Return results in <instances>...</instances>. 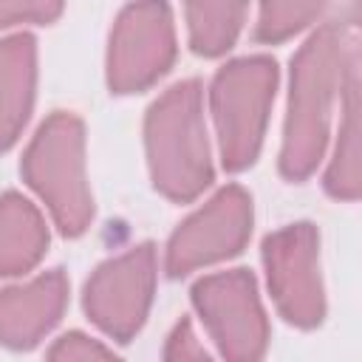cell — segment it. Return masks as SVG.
I'll return each mask as SVG.
<instances>
[{"mask_svg":"<svg viewBox=\"0 0 362 362\" xmlns=\"http://www.w3.org/2000/svg\"><path fill=\"white\" fill-rule=\"evenodd\" d=\"M175 57L170 8L161 3L127 6L110 34L107 82L113 93H133L153 85Z\"/></svg>","mask_w":362,"mask_h":362,"instance_id":"7","label":"cell"},{"mask_svg":"<svg viewBox=\"0 0 362 362\" xmlns=\"http://www.w3.org/2000/svg\"><path fill=\"white\" fill-rule=\"evenodd\" d=\"M65 300L68 280L59 269L0 291V342L8 348H34L59 322Z\"/></svg>","mask_w":362,"mask_h":362,"instance_id":"10","label":"cell"},{"mask_svg":"<svg viewBox=\"0 0 362 362\" xmlns=\"http://www.w3.org/2000/svg\"><path fill=\"white\" fill-rule=\"evenodd\" d=\"M144 141L158 192L184 204L209 187L212 161L201 116V85L195 79L173 85L147 110Z\"/></svg>","mask_w":362,"mask_h":362,"instance_id":"2","label":"cell"},{"mask_svg":"<svg viewBox=\"0 0 362 362\" xmlns=\"http://www.w3.org/2000/svg\"><path fill=\"white\" fill-rule=\"evenodd\" d=\"M252 232V201L240 187H223L209 204L189 215L167 243V272L181 277L198 266L232 257Z\"/></svg>","mask_w":362,"mask_h":362,"instance_id":"9","label":"cell"},{"mask_svg":"<svg viewBox=\"0 0 362 362\" xmlns=\"http://www.w3.org/2000/svg\"><path fill=\"white\" fill-rule=\"evenodd\" d=\"M274 85L277 65L269 57L235 59L218 71L209 102L226 170L238 173L257 158L269 105L274 99Z\"/></svg>","mask_w":362,"mask_h":362,"instance_id":"4","label":"cell"},{"mask_svg":"<svg viewBox=\"0 0 362 362\" xmlns=\"http://www.w3.org/2000/svg\"><path fill=\"white\" fill-rule=\"evenodd\" d=\"M34 40L28 34L0 42V153L8 150L34 105Z\"/></svg>","mask_w":362,"mask_h":362,"instance_id":"11","label":"cell"},{"mask_svg":"<svg viewBox=\"0 0 362 362\" xmlns=\"http://www.w3.org/2000/svg\"><path fill=\"white\" fill-rule=\"evenodd\" d=\"M20 170L51 209L62 235L85 232L93 215V201L85 181V130L76 116H48L31 139Z\"/></svg>","mask_w":362,"mask_h":362,"instance_id":"3","label":"cell"},{"mask_svg":"<svg viewBox=\"0 0 362 362\" xmlns=\"http://www.w3.org/2000/svg\"><path fill=\"white\" fill-rule=\"evenodd\" d=\"M359 45L351 37L345 57V105L339 122V141L325 173V189L334 198H359Z\"/></svg>","mask_w":362,"mask_h":362,"instance_id":"12","label":"cell"},{"mask_svg":"<svg viewBox=\"0 0 362 362\" xmlns=\"http://www.w3.org/2000/svg\"><path fill=\"white\" fill-rule=\"evenodd\" d=\"M62 6L57 3H0V28L14 23H51Z\"/></svg>","mask_w":362,"mask_h":362,"instance_id":"18","label":"cell"},{"mask_svg":"<svg viewBox=\"0 0 362 362\" xmlns=\"http://www.w3.org/2000/svg\"><path fill=\"white\" fill-rule=\"evenodd\" d=\"M48 232L23 195L6 192L0 198V277L28 272L45 252Z\"/></svg>","mask_w":362,"mask_h":362,"instance_id":"13","label":"cell"},{"mask_svg":"<svg viewBox=\"0 0 362 362\" xmlns=\"http://www.w3.org/2000/svg\"><path fill=\"white\" fill-rule=\"evenodd\" d=\"M322 6H300V3H266L260 8L255 40L257 42H280L300 31L308 20L320 17Z\"/></svg>","mask_w":362,"mask_h":362,"instance_id":"15","label":"cell"},{"mask_svg":"<svg viewBox=\"0 0 362 362\" xmlns=\"http://www.w3.org/2000/svg\"><path fill=\"white\" fill-rule=\"evenodd\" d=\"M263 263L269 272V288L277 311L300 325L311 328L325 314L320 263H317V232L311 223H291L263 240Z\"/></svg>","mask_w":362,"mask_h":362,"instance_id":"8","label":"cell"},{"mask_svg":"<svg viewBox=\"0 0 362 362\" xmlns=\"http://www.w3.org/2000/svg\"><path fill=\"white\" fill-rule=\"evenodd\" d=\"M164 362H212L206 356V351L201 348L189 320H181L173 328V334L167 339V348H164Z\"/></svg>","mask_w":362,"mask_h":362,"instance_id":"17","label":"cell"},{"mask_svg":"<svg viewBox=\"0 0 362 362\" xmlns=\"http://www.w3.org/2000/svg\"><path fill=\"white\" fill-rule=\"evenodd\" d=\"M156 286V252L150 243L102 263L85 286L88 317L113 339L127 342L144 322Z\"/></svg>","mask_w":362,"mask_h":362,"instance_id":"6","label":"cell"},{"mask_svg":"<svg viewBox=\"0 0 362 362\" xmlns=\"http://www.w3.org/2000/svg\"><path fill=\"white\" fill-rule=\"evenodd\" d=\"M48 362H122V359L113 356L96 339L74 331L54 342V348L48 351Z\"/></svg>","mask_w":362,"mask_h":362,"instance_id":"16","label":"cell"},{"mask_svg":"<svg viewBox=\"0 0 362 362\" xmlns=\"http://www.w3.org/2000/svg\"><path fill=\"white\" fill-rule=\"evenodd\" d=\"M348 45L351 40H345V28L334 20L325 23L291 59V96L280 150V173L288 181H303L322 158Z\"/></svg>","mask_w":362,"mask_h":362,"instance_id":"1","label":"cell"},{"mask_svg":"<svg viewBox=\"0 0 362 362\" xmlns=\"http://www.w3.org/2000/svg\"><path fill=\"white\" fill-rule=\"evenodd\" d=\"M187 25H189V45L195 54L204 57H218L223 54L243 20H246V6H187Z\"/></svg>","mask_w":362,"mask_h":362,"instance_id":"14","label":"cell"},{"mask_svg":"<svg viewBox=\"0 0 362 362\" xmlns=\"http://www.w3.org/2000/svg\"><path fill=\"white\" fill-rule=\"evenodd\" d=\"M192 303L229 362H260L269 342V322L252 272L232 269L198 280Z\"/></svg>","mask_w":362,"mask_h":362,"instance_id":"5","label":"cell"}]
</instances>
